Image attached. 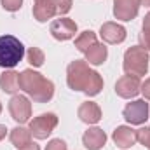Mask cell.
Instances as JSON below:
<instances>
[{
	"label": "cell",
	"mask_w": 150,
	"mask_h": 150,
	"mask_svg": "<svg viewBox=\"0 0 150 150\" xmlns=\"http://www.w3.org/2000/svg\"><path fill=\"white\" fill-rule=\"evenodd\" d=\"M67 84L72 91H82L87 96H96L103 89V79L89 67L86 59H75L67 68Z\"/></svg>",
	"instance_id": "6da1fadb"
},
{
	"label": "cell",
	"mask_w": 150,
	"mask_h": 150,
	"mask_svg": "<svg viewBox=\"0 0 150 150\" xmlns=\"http://www.w3.org/2000/svg\"><path fill=\"white\" fill-rule=\"evenodd\" d=\"M19 89L25 91L35 103H49L54 96L52 80L32 68H26L19 74Z\"/></svg>",
	"instance_id": "7a4b0ae2"
},
{
	"label": "cell",
	"mask_w": 150,
	"mask_h": 150,
	"mask_svg": "<svg viewBox=\"0 0 150 150\" xmlns=\"http://www.w3.org/2000/svg\"><path fill=\"white\" fill-rule=\"evenodd\" d=\"M25 58V45L14 35L0 37V67L5 70L14 68Z\"/></svg>",
	"instance_id": "3957f363"
},
{
	"label": "cell",
	"mask_w": 150,
	"mask_h": 150,
	"mask_svg": "<svg viewBox=\"0 0 150 150\" xmlns=\"http://www.w3.org/2000/svg\"><path fill=\"white\" fill-rule=\"evenodd\" d=\"M149 52L140 47V45H134V47H129L126 52H124V63H122V68L126 75H133V77H143L149 72Z\"/></svg>",
	"instance_id": "277c9868"
},
{
	"label": "cell",
	"mask_w": 150,
	"mask_h": 150,
	"mask_svg": "<svg viewBox=\"0 0 150 150\" xmlns=\"http://www.w3.org/2000/svg\"><path fill=\"white\" fill-rule=\"evenodd\" d=\"M58 126V115L56 113H40L38 117H35L32 122H30V133H32V136L33 138H37V140H45L52 131H54V127Z\"/></svg>",
	"instance_id": "5b68a950"
},
{
	"label": "cell",
	"mask_w": 150,
	"mask_h": 150,
	"mask_svg": "<svg viewBox=\"0 0 150 150\" xmlns=\"http://www.w3.org/2000/svg\"><path fill=\"white\" fill-rule=\"evenodd\" d=\"M150 107L145 100H134L127 103L122 110V117L131 124V126H142L147 122L150 115Z\"/></svg>",
	"instance_id": "8992f818"
},
{
	"label": "cell",
	"mask_w": 150,
	"mask_h": 150,
	"mask_svg": "<svg viewBox=\"0 0 150 150\" xmlns=\"http://www.w3.org/2000/svg\"><path fill=\"white\" fill-rule=\"evenodd\" d=\"M9 113L18 124H25L32 117V103L23 94H14L9 101Z\"/></svg>",
	"instance_id": "52a82bcc"
},
{
	"label": "cell",
	"mask_w": 150,
	"mask_h": 150,
	"mask_svg": "<svg viewBox=\"0 0 150 150\" xmlns=\"http://www.w3.org/2000/svg\"><path fill=\"white\" fill-rule=\"evenodd\" d=\"M49 32H51V35L56 40L65 42V40H70V38L75 37V33H77V23H75L74 19H70V18L61 16L59 19H54L51 23Z\"/></svg>",
	"instance_id": "ba28073f"
},
{
	"label": "cell",
	"mask_w": 150,
	"mask_h": 150,
	"mask_svg": "<svg viewBox=\"0 0 150 150\" xmlns=\"http://www.w3.org/2000/svg\"><path fill=\"white\" fill-rule=\"evenodd\" d=\"M140 87H142L140 77H133V75H122L115 82V93H117V96H120L124 100L136 98L140 94Z\"/></svg>",
	"instance_id": "9c48e42d"
},
{
	"label": "cell",
	"mask_w": 150,
	"mask_h": 150,
	"mask_svg": "<svg viewBox=\"0 0 150 150\" xmlns=\"http://www.w3.org/2000/svg\"><path fill=\"white\" fill-rule=\"evenodd\" d=\"M140 0H113V16L120 21H133L138 16Z\"/></svg>",
	"instance_id": "30bf717a"
},
{
	"label": "cell",
	"mask_w": 150,
	"mask_h": 150,
	"mask_svg": "<svg viewBox=\"0 0 150 150\" xmlns=\"http://www.w3.org/2000/svg\"><path fill=\"white\" fill-rule=\"evenodd\" d=\"M100 37L103 38V42H107V44H122L126 40V37H127V32H126V28L122 25L108 21V23L101 25Z\"/></svg>",
	"instance_id": "8fae6325"
},
{
	"label": "cell",
	"mask_w": 150,
	"mask_h": 150,
	"mask_svg": "<svg viewBox=\"0 0 150 150\" xmlns=\"http://www.w3.org/2000/svg\"><path fill=\"white\" fill-rule=\"evenodd\" d=\"M107 143V134L100 127H89L82 136V145L87 150H101Z\"/></svg>",
	"instance_id": "7c38bea8"
},
{
	"label": "cell",
	"mask_w": 150,
	"mask_h": 150,
	"mask_svg": "<svg viewBox=\"0 0 150 150\" xmlns=\"http://www.w3.org/2000/svg\"><path fill=\"white\" fill-rule=\"evenodd\" d=\"M113 143L120 149H131L136 143V129L131 126H119L112 134Z\"/></svg>",
	"instance_id": "4fadbf2b"
},
{
	"label": "cell",
	"mask_w": 150,
	"mask_h": 150,
	"mask_svg": "<svg viewBox=\"0 0 150 150\" xmlns=\"http://www.w3.org/2000/svg\"><path fill=\"white\" fill-rule=\"evenodd\" d=\"M77 115H79V119L82 120V122H86V124H98L100 120H101V108H100V105L98 103H94V101H84L80 107H79V110H77Z\"/></svg>",
	"instance_id": "5bb4252c"
},
{
	"label": "cell",
	"mask_w": 150,
	"mask_h": 150,
	"mask_svg": "<svg viewBox=\"0 0 150 150\" xmlns=\"http://www.w3.org/2000/svg\"><path fill=\"white\" fill-rule=\"evenodd\" d=\"M54 16H58V14H56V7H54L52 0L35 2V5H33V18L38 23H45V21L52 19Z\"/></svg>",
	"instance_id": "9a60e30c"
},
{
	"label": "cell",
	"mask_w": 150,
	"mask_h": 150,
	"mask_svg": "<svg viewBox=\"0 0 150 150\" xmlns=\"http://www.w3.org/2000/svg\"><path fill=\"white\" fill-rule=\"evenodd\" d=\"M84 54H86V61H87L89 65L100 67V65H103V63L107 61V58H108V49L105 47V44L96 42V44H94L93 47H89Z\"/></svg>",
	"instance_id": "2e32d148"
},
{
	"label": "cell",
	"mask_w": 150,
	"mask_h": 150,
	"mask_svg": "<svg viewBox=\"0 0 150 150\" xmlns=\"http://www.w3.org/2000/svg\"><path fill=\"white\" fill-rule=\"evenodd\" d=\"M0 89L7 94H16L19 91V74L11 70H5L0 75Z\"/></svg>",
	"instance_id": "e0dca14e"
},
{
	"label": "cell",
	"mask_w": 150,
	"mask_h": 150,
	"mask_svg": "<svg viewBox=\"0 0 150 150\" xmlns=\"http://www.w3.org/2000/svg\"><path fill=\"white\" fill-rule=\"evenodd\" d=\"M9 140H11V143H12L16 149L21 150V149H25L26 145L32 143V133H30V129H26V127H23V126H16L14 129H11Z\"/></svg>",
	"instance_id": "ac0fdd59"
},
{
	"label": "cell",
	"mask_w": 150,
	"mask_h": 150,
	"mask_svg": "<svg viewBox=\"0 0 150 150\" xmlns=\"http://www.w3.org/2000/svg\"><path fill=\"white\" fill-rule=\"evenodd\" d=\"M96 42H98L96 33H94L93 30H86V32H82L79 37L75 38V47H77V51L86 52V51H87L89 47H93Z\"/></svg>",
	"instance_id": "d6986e66"
},
{
	"label": "cell",
	"mask_w": 150,
	"mask_h": 150,
	"mask_svg": "<svg viewBox=\"0 0 150 150\" xmlns=\"http://www.w3.org/2000/svg\"><path fill=\"white\" fill-rule=\"evenodd\" d=\"M26 59H28V63L32 65V67H42L44 65V61H45V54H44V51L40 49V47H30L28 49V52H26Z\"/></svg>",
	"instance_id": "ffe728a7"
},
{
	"label": "cell",
	"mask_w": 150,
	"mask_h": 150,
	"mask_svg": "<svg viewBox=\"0 0 150 150\" xmlns=\"http://www.w3.org/2000/svg\"><path fill=\"white\" fill-rule=\"evenodd\" d=\"M52 4H54V7H56V14L61 18V16H65V14H68L70 11H72V0H52Z\"/></svg>",
	"instance_id": "44dd1931"
},
{
	"label": "cell",
	"mask_w": 150,
	"mask_h": 150,
	"mask_svg": "<svg viewBox=\"0 0 150 150\" xmlns=\"http://www.w3.org/2000/svg\"><path fill=\"white\" fill-rule=\"evenodd\" d=\"M136 142H140L143 147H147L150 150V127L149 126H143L136 131Z\"/></svg>",
	"instance_id": "7402d4cb"
},
{
	"label": "cell",
	"mask_w": 150,
	"mask_h": 150,
	"mask_svg": "<svg viewBox=\"0 0 150 150\" xmlns=\"http://www.w3.org/2000/svg\"><path fill=\"white\" fill-rule=\"evenodd\" d=\"M0 4H2V7H4L5 11H9V12H16V11L21 9L23 0H0Z\"/></svg>",
	"instance_id": "603a6c76"
},
{
	"label": "cell",
	"mask_w": 150,
	"mask_h": 150,
	"mask_svg": "<svg viewBox=\"0 0 150 150\" xmlns=\"http://www.w3.org/2000/svg\"><path fill=\"white\" fill-rule=\"evenodd\" d=\"M45 150H68V145L61 140V138H54L47 143Z\"/></svg>",
	"instance_id": "cb8c5ba5"
},
{
	"label": "cell",
	"mask_w": 150,
	"mask_h": 150,
	"mask_svg": "<svg viewBox=\"0 0 150 150\" xmlns=\"http://www.w3.org/2000/svg\"><path fill=\"white\" fill-rule=\"evenodd\" d=\"M138 38H140V47H143L147 52H150V32L149 30H143V28H142Z\"/></svg>",
	"instance_id": "d4e9b609"
},
{
	"label": "cell",
	"mask_w": 150,
	"mask_h": 150,
	"mask_svg": "<svg viewBox=\"0 0 150 150\" xmlns=\"http://www.w3.org/2000/svg\"><path fill=\"white\" fill-rule=\"evenodd\" d=\"M140 93L143 94V98H145V100H150V79H147L145 82H142Z\"/></svg>",
	"instance_id": "484cf974"
},
{
	"label": "cell",
	"mask_w": 150,
	"mask_h": 150,
	"mask_svg": "<svg viewBox=\"0 0 150 150\" xmlns=\"http://www.w3.org/2000/svg\"><path fill=\"white\" fill-rule=\"evenodd\" d=\"M143 30H149L150 32V12L143 18Z\"/></svg>",
	"instance_id": "4316f807"
},
{
	"label": "cell",
	"mask_w": 150,
	"mask_h": 150,
	"mask_svg": "<svg viewBox=\"0 0 150 150\" xmlns=\"http://www.w3.org/2000/svg\"><path fill=\"white\" fill-rule=\"evenodd\" d=\"M7 131H9V129H7V127H5L4 124H0V142H2L4 138H5V134H7Z\"/></svg>",
	"instance_id": "83f0119b"
},
{
	"label": "cell",
	"mask_w": 150,
	"mask_h": 150,
	"mask_svg": "<svg viewBox=\"0 0 150 150\" xmlns=\"http://www.w3.org/2000/svg\"><path fill=\"white\" fill-rule=\"evenodd\" d=\"M21 150H40V147H38L37 143H33V142H32L30 145H26L25 149H21Z\"/></svg>",
	"instance_id": "f1b7e54d"
},
{
	"label": "cell",
	"mask_w": 150,
	"mask_h": 150,
	"mask_svg": "<svg viewBox=\"0 0 150 150\" xmlns=\"http://www.w3.org/2000/svg\"><path fill=\"white\" fill-rule=\"evenodd\" d=\"M140 5H145V7H150V0H140Z\"/></svg>",
	"instance_id": "f546056e"
},
{
	"label": "cell",
	"mask_w": 150,
	"mask_h": 150,
	"mask_svg": "<svg viewBox=\"0 0 150 150\" xmlns=\"http://www.w3.org/2000/svg\"><path fill=\"white\" fill-rule=\"evenodd\" d=\"M0 113H2V103H0Z\"/></svg>",
	"instance_id": "4dcf8cb0"
},
{
	"label": "cell",
	"mask_w": 150,
	"mask_h": 150,
	"mask_svg": "<svg viewBox=\"0 0 150 150\" xmlns=\"http://www.w3.org/2000/svg\"><path fill=\"white\" fill-rule=\"evenodd\" d=\"M35 2H40V0H35Z\"/></svg>",
	"instance_id": "1f68e13d"
}]
</instances>
